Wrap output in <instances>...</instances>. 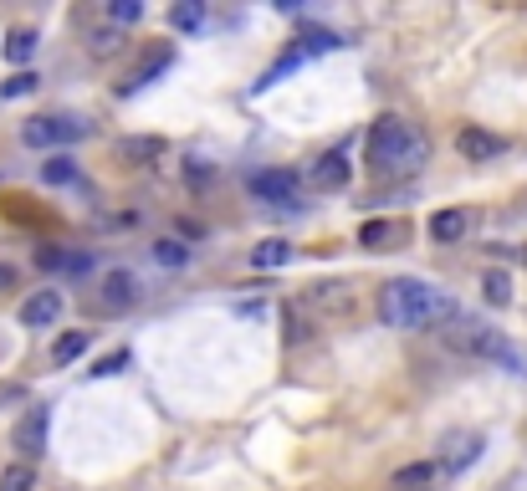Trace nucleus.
<instances>
[{
	"label": "nucleus",
	"mask_w": 527,
	"mask_h": 491,
	"mask_svg": "<svg viewBox=\"0 0 527 491\" xmlns=\"http://www.w3.org/2000/svg\"><path fill=\"white\" fill-rule=\"evenodd\" d=\"M364 159L379 180H405V174H420L425 159H430V139L410 123V118H394L384 113L374 128H369V144H364Z\"/></svg>",
	"instance_id": "1"
},
{
	"label": "nucleus",
	"mask_w": 527,
	"mask_h": 491,
	"mask_svg": "<svg viewBox=\"0 0 527 491\" xmlns=\"http://www.w3.org/2000/svg\"><path fill=\"white\" fill-rule=\"evenodd\" d=\"M451 312H456L451 297H441L435 287H425V282H415V277H394V282H384V292H379V318H384L389 328H405V333L441 328Z\"/></svg>",
	"instance_id": "2"
},
{
	"label": "nucleus",
	"mask_w": 527,
	"mask_h": 491,
	"mask_svg": "<svg viewBox=\"0 0 527 491\" xmlns=\"http://www.w3.org/2000/svg\"><path fill=\"white\" fill-rule=\"evenodd\" d=\"M21 139H26V149H57V144L87 139V123L82 118H52V113H41V118H26L21 123Z\"/></svg>",
	"instance_id": "3"
},
{
	"label": "nucleus",
	"mask_w": 527,
	"mask_h": 491,
	"mask_svg": "<svg viewBox=\"0 0 527 491\" xmlns=\"http://www.w3.org/2000/svg\"><path fill=\"white\" fill-rule=\"evenodd\" d=\"M251 195H256V200H272V205H287V210L302 205V185H297V174H287V169L251 174Z\"/></svg>",
	"instance_id": "4"
},
{
	"label": "nucleus",
	"mask_w": 527,
	"mask_h": 491,
	"mask_svg": "<svg viewBox=\"0 0 527 491\" xmlns=\"http://www.w3.org/2000/svg\"><path fill=\"white\" fill-rule=\"evenodd\" d=\"M47 425H52L47 405H36V410H26V415L16 420V451H21L26 466H31L36 456H47Z\"/></svg>",
	"instance_id": "5"
},
{
	"label": "nucleus",
	"mask_w": 527,
	"mask_h": 491,
	"mask_svg": "<svg viewBox=\"0 0 527 491\" xmlns=\"http://www.w3.org/2000/svg\"><path fill=\"white\" fill-rule=\"evenodd\" d=\"M348 180H354V164H348V154H343V149H328L323 159H313V169H307V185L323 190V195L343 190Z\"/></svg>",
	"instance_id": "6"
},
{
	"label": "nucleus",
	"mask_w": 527,
	"mask_h": 491,
	"mask_svg": "<svg viewBox=\"0 0 527 491\" xmlns=\"http://www.w3.org/2000/svg\"><path fill=\"white\" fill-rule=\"evenodd\" d=\"M302 302L313 307V312H328V318H343V312H354V287H343V282H313L302 292Z\"/></svg>",
	"instance_id": "7"
},
{
	"label": "nucleus",
	"mask_w": 527,
	"mask_h": 491,
	"mask_svg": "<svg viewBox=\"0 0 527 491\" xmlns=\"http://www.w3.org/2000/svg\"><path fill=\"white\" fill-rule=\"evenodd\" d=\"M456 149H461V159L481 164V159H497L507 149V139H497V133H487V128H461L456 133Z\"/></svg>",
	"instance_id": "8"
},
{
	"label": "nucleus",
	"mask_w": 527,
	"mask_h": 491,
	"mask_svg": "<svg viewBox=\"0 0 527 491\" xmlns=\"http://www.w3.org/2000/svg\"><path fill=\"white\" fill-rule=\"evenodd\" d=\"M62 318V292H52V287H41L36 297H26V307H21V323L26 328H47V323H57Z\"/></svg>",
	"instance_id": "9"
},
{
	"label": "nucleus",
	"mask_w": 527,
	"mask_h": 491,
	"mask_svg": "<svg viewBox=\"0 0 527 491\" xmlns=\"http://www.w3.org/2000/svg\"><path fill=\"white\" fill-rule=\"evenodd\" d=\"M98 297H103V307H108V312H123V307H134V297H139V282H134V272H108Z\"/></svg>",
	"instance_id": "10"
},
{
	"label": "nucleus",
	"mask_w": 527,
	"mask_h": 491,
	"mask_svg": "<svg viewBox=\"0 0 527 491\" xmlns=\"http://www.w3.org/2000/svg\"><path fill=\"white\" fill-rule=\"evenodd\" d=\"M466 210H435L430 215V241H441V246H456L461 236H466Z\"/></svg>",
	"instance_id": "11"
},
{
	"label": "nucleus",
	"mask_w": 527,
	"mask_h": 491,
	"mask_svg": "<svg viewBox=\"0 0 527 491\" xmlns=\"http://www.w3.org/2000/svg\"><path fill=\"white\" fill-rule=\"evenodd\" d=\"M389 491H435V461H410L394 471Z\"/></svg>",
	"instance_id": "12"
},
{
	"label": "nucleus",
	"mask_w": 527,
	"mask_h": 491,
	"mask_svg": "<svg viewBox=\"0 0 527 491\" xmlns=\"http://www.w3.org/2000/svg\"><path fill=\"white\" fill-rule=\"evenodd\" d=\"M159 154H164V139H149V133H139V139H123V144H118V159H123V164H134V169H139V164H154Z\"/></svg>",
	"instance_id": "13"
},
{
	"label": "nucleus",
	"mask_w": 527,
	"mask_h": 491,
	"mask_svg": "<svg viewBox=\"0 0 527 491\" xmlns=\"http://www.w3.org/2000/svg\"><path fill=\"white\" fill-rule=\"evenodd\" d=\"M123 26H93V31H87V52H93V57H118L123 52Z\"/></svg>",
	"instance_id": "14"
},
{
	"label": "nucleus",
	"mask_w": 527,
	"mask_h": 491,
	"mask_svg": "<svg viewBox=\"0 0 527 491\" xmlns=\"http://www.w3.org/2000/svg\"><path fill=\"white\" fill-rule=\"evenodd\" d=\"M481 456V435H451V451H446V471H466L471 461Z\"/></svg>",
	"instance_id": "15"
},
{
	"label": "nucleus",
	"mask_w": 527,
	"mask_h": 491,
	"mask_svg": "<svg viewBox=\"0 0 527 491\" xmlns=\"http://www.w3.org/2000/svg\"><path fill=\"white\" fill-rule=\"evenodd\" d=\"M394 241H400V226H394V220H369L359 231V246H369V251H389Z\"/></svg>",
	"instance_id": "16"
},
{
	"label": "nucleus",
	"mask_w": 527,
	"mask_h": 491,
	"mask_svg": "<svg viewBox=\"0 0 527 491\" xmlns=\"http://www.w3.org/2000/svg\"><path fill=\"white\" fill-rule=\"evenodd\" d=\"M481 297H487L492 307H507V302H512V277H507V272H497V266H492V272L481 277Z\"/></svg>",
	"instance_id": "17"
},
{
	"label": "nucleus",
	"mask_w": 527,
	"mask_h": 491,
	"mask_svg": "<svg viewBox=\"0 0 527 491\" xmlns=\"http://www.w3.org/2000/svg\"><path fill=\"white\" fill-rule=\"evenodd\" d=\"M169 26L174 31H200L205 26V6H200V0H180V6L169 11Z\"/></svg>",
	"instance_id": "18"
},
{
	"label": "nucleus",
	"mask_w": 527,
	"mask_h": 491,
	"mask_svg": "<svg viewBox=\"0 0 527 491\" xmlns=\"http://www.w3.org/2000/svg\"><path fill=\"white\" fill-rule=\"evenodd\" d=\"M287 256H292L287 241H261V246L251 251V266H256V272H267V266H287Z\"/></svg>",
	"instance_id": "19"
},
{
	"label": "nucleus",
	"mask_w": 527,
	"mask_h": 491,
	"mask_svg": "<svg viewBox=\"0 0 527 491\" xmlns=\"http://www.w3.org/2000/svg\"><path fill=\"white\" fill-rule=\"evenodd\" d=\"M31 52H36V31H26V26H16L11 36H6V62H31Z\"/></svg>",
	"instance_id": "20"
},
{
	"label": "nucleus",
	"mask_w": 527,
	"mask_h": 491,
	"mask_svg": "<svg viewBox=\"0 0 527 491\" xmlns=\"http://www.w3.org/2000/svg\"><path fill=\"white\" fill-rule=\"evenodd\" d=\"M0 491H36V466H26V461L6 466L0 471Z\"/></svg>",
	"instance_id": "21"
},
{
	"label": "nucleus",
	"mask_w": 527,
	"mask_h": 491,
	"mask_svg": "<svg viewBox=\"0 0 527 491\" xmlns=\"http://www.w3.org/2000/svg\"><path fill=\"white\" fill-rule=\"evenodd\" d=\"M41 180H47V185H72L77 180V164L67 154H52L47 164H41Z\"/></svg>",
	"instance_id": "22"
},
{
	"label": "nucleus",
	"mask_w": 527,
	"mask_h": 491,
	"mask_svg": "<svg viewBox=\"0 0 527 491\" xmlns=\"http://www.w3.org/2000/svg\"><path fill=\"white\" fill-rule=\"evenodd\" d=\"M297 41H302V47H297V57H313V52H333V47H338V36H333V31H323V26L302 31Z\"/></svg>",
	"instance_id": "23"
},
{
	"label": "nucleus",
	"mask_w": 527,
	"mask_h": 491,
	"mask_svg": "<svg viewBox=\"0 0 527 491\" xmlns=\"http://www.w3.org/2000/svg\"><path fill=\"white\" fill-rule=\"evenodd\" d=\"M82 353H87V333H62L52 343V359L57 364H72V359H82Z\"/></svg>",
	"instance_id": "24"
},
{
	"label": "nucleus",
	"mask_w": 527,
	"mask_h": 491,
	"mask_svg": "<svg viewBox=\"0 0 527 491\" xmlns=\"http://www.w3.org/2000/svg\"><path fill=\"white\" fill-rule=\"evenodd\" d=\"M154 261H159V266H185V261H190V246H180V241H154Z\"/></svg>",
	"instance_id": "25"
},
{
	"label": "nucleus",
	"mask_w": 527,
	"mask_h": 491,
	"mask_svg": "<svg viewBox=\"0 0 527 491\" xmlns=\"http://www.w3.org/2000/svg\"><path fill=\"white\" fill-rule=\"evenodd\" d=\"M26 93H36V72H16L0 82V98H26Z\"/></svg>",
	"instance_id": "26"
},
{
	"label": "nucleus",
	"mask_w": 527,
	"mask_h": 491,
	"mask_svg": "<svg viewBox=\"0 0 527 491\" xmlns=\"http://www.w3.org/2000/svg\"><path fill=\"white\" fill-rule=\"evenodd\" d=\"M108 16H113L118 26H128V21L144 16V6H139V0H108Z\"/></svg>",
	"instance_id": "27"
},
{
	"label": "nucleus",
	"mask_w": 527,
	"mask_h": 491,
	"mask_svg": "<svg viewBox=\"0 0 527 491\" xmlns=\"http://www.w3.org/2000/svg\"><path fill=\"white\" fill-rule=\"evenodd\" d=\"M36 266H41V272H62V266H67V251H62V246H41V251H36Z\"/></svg>",
	"instance_id": "28"
},
{
	"label": "nucleus",
	"mask_w": 527,
	"mask_h": 491,
	"mask_svg": "<svg viewBox=\"0 0 527 491\" xmlns=\"http://www.w3.org/2000/svg\"><path fill=\"white\" fill-rule=\"evenodd\" d=\"M282 323H287V343H302V338H307V323H302V312H297L292 302L282 307Z\"/></svg>",
	"instance_id": "29"
},
{
	"label": "nucleus",
	"mask_w": 527,
	"mask_h": 491,
	"mask_svg": "<svg viewBox=\"0 0 527 491\" xmlns=\"http://www.w3.org/2000/svg\"><path fill=\"white\" fill-rule=\"evenodd\" d=\"M123 364H128V348H118V353H108V359H103V364H98L93 374H98V379H108V374H123Z\"/></svg>",
	"instance_id": "30"
},
{
	"label": "nucleus",
	"mask_w": 527,
	"mask_h": 491,
	"mask_svg": "<svg viewBox=\"0 0 527 491\" xmlns=\"http://www.w3.org/2000/svg\"><path fill=\"white\" fill-rule=\"evenodd\" d=\"M185 180H190V185H210V180H215V169H210L205 159H195V164H185Z\"/></svg>",
	"instance_id": "31"
},
{
	"label": "nucleus",
	"mask_w": 527,
	"mask_h": 491,
	"mask_svg": "<svg viewBox=\"0 0 527 491\" xmlns=\"http://www.w3.org/2000/svg\"><path fill=\"white\" fill-rule=\"evenodd\" d=\"M21 277H16V266H6V261H0V292H11Z\"/></svg>",
	"instance_id": "32"
},
{
	"label": "nucleus",
	"mask_w": 527,
	"mask_h": 491,
	"mask_svg": "<svg viewBox=\"0 0 527 491\" xmlns=\"http://www.w3.org/2000/svg\"><path fill=\"white\" fill-rule=\"evenodd\" d=\"M522 261H527V251H522Z\"/></svg>",
	"instance_id": "33"
}]
</instances>
